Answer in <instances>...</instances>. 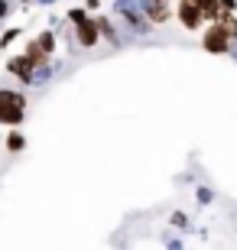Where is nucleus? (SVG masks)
<instances>
[{
	"mask_svg": "<svg viewBox=\"0 0 237 250\" xmlns=\"http://www.w3.org/2000/svg\"><path fill=\"white\" fill-rule=\"evenodd\" d=\"M26 121V94L17 88H0V124L20 127Z\"/></svg>",
	"mask_w": 237,
	"mask_h": 250,
	"instance_id": "obj_1",
	"label": "nucleus"
},
{
	"mask_svg": "<svg viewBox=\"0 0 237 250\" xmlns=\"http://www.w3.org/2000/svg\"><path fill=\"white\" fill-rule=\"evenodd\" d=\"M114 13L124 20V26H127L133 36H150V33H153V23H150V17L143 13L140 0H117V3H114Z\"/></svg>",
	"mask_w": 237,
	"mask_h": 250,
	"instance_id": "obj_2",
	"label": "nucleus"
},
{
	"mask_svg": "<svg viewBox=\"0 0 237 250\" xmlns=\"http://www.w3.org/2000/svg\"><path fill=\"white\" fill-rule=\"evenodd\" d=\"M231 46H234L231 33L221 26L218 20H211L208 29H205V36H201V49H205V52H211V56H228Z\"/></svg>",
	"mask_w": 237,
	"mask_h": 250,
	"instance_id": "obj_3",
	"label": "nucleus"
},
{
	"mask_svg": "<svg viewBox=\"0 0 237 250\" xmlns=\"http://www.w3.org/2000/svg\"><path fill=\"white\" fill-rule=\"evenodd\" d=\"M55 46H59V39H55V29L49 26V29H43L39 36H33L29 39V46L23 49L29 59L36 65H43V62H52V52H55Z\"/></svg>",
	"mask_w": 237,
	"mask_h": 250,
	"instance_id": "obj_4",
	"label": "nucleus"
},
{
	"mask_svg": "<svg viewBox=\"0 0 237 250\" xmlns=\"http://www.w3.org/2000/svg\"><path fill=\"white\" fill-rule=\"evenodd\" d=\"M175 17H179V23H182L189 33H198V29L205 26V13L198 10L195 0H179V3H175Z\"/></svg>",
	"mask_w": 237,
	"mask_h": 250,
	"instance_id": "obj_5",
	"label": "nucleus"
},
{
	"mask_svg": "<svg viewBox=\"0 0 237 250\" xmlns=\"http://www.w3.org/2000/svg\"><path fill=\"white\" fill-rule=\"evenodd\" d=\"M75 39H78V46L82 49H94L101 42V29H98V20L94 17H85L75 23Z\"/></svg>",
	"mask_w": 237,
	"mask_h": 250,
	"instance_id": "obj_6",
	"label": "nucleus"
},
{
	"mask_svg": "<svg viewBox=\"0 0 237 250\" xmlns=\"http://www.w3.org/2000/svg\"><path fill=\"white\" fill-rule=\"evenodd\" d=\"M33 68H36V62L26 56V52H20V56H13V59H7V72L17 78V82H23L29 88V82H33Z\"/></svg>",
	"mask_w": 237,
	"mask_h": 250,
	"instance_id": "obj_7",
	"label": "nucleus"
},
{
	"mask_svg": "<svg viewBox=\"0 0 237 250\" xmlns=\"http://www.w3.org/2000/svg\"><path fill=\"white\" fill-rule=\"evenodd\" d=\"M140 7H143V13L150 17V23H169V17H172V10H169V0H140Z\"/></svg>",
	"mask_w": 237,
	"mask_h": 250,
	"instance_id": "obj_8",
	"label": "nucleus"
},
{
	"mask_svg": "<svg viewBox=\"0 0 237 250\" xmlns=\"http://www.w3.org/2000/svg\"><path fill=\"white\" fill-rule=\"evenodd\" d=\"M98 20V29H101V36L108 39L110 46H120V36H117V29H114V23H110L108 17H94Z\"/></svg>",
	"mask_w": 237,
	"mask_h": 250,
	"instance_id": "obj_9",
	"label": "nucleus"
},
{
	"mask_svg": "<svg viewBox=\"0 0 237 250\" xmlns=\"http://www.w3.org/2000/svg\"><path fill=\"white\" fill-rule=\"evenodd\" d=\"M195 3H198V10L205 13V23H211V20H218V17H221L218 0H195Z\"/></svg>",
	"mask_w": 237,
	"mask_h": 250,
	"instance_id": "obj_10",
	"label": "nucleus"
},
{
	"mask_svg": "<svg viewBox=\"0 0 237 250\" xmlns=\"http://www.w3.org/2000/svg\"><path fill=\"white\" fill-rule=\"evenodd\" d=\"M23 146H26V137H23L20 130H10L7 133V153H20Z\"/></svg>",
	"mask_w": 237,
	"mask_h": 250,
	"instance_id": "obj_11",
	"label": "nucleus"
},
{
	"mask_svg": "<svg viewBox=\"0 0 237 250\" xmlns=\"http://www.w3.org/2000/svg\"><path fill=\"white\" fill-rule=\"evenodd\" d=\"M20 33H23V29H7V33H3V36H0V49H7V46H13V42H17L20 39Z\"/></svg>",
	"mask_w": 237,
	"mask_h": 250,
	"instance_id": "obj_12",
	"label": "nucleus"
},
{
	"mask_svg": "<svg viewBox=\"0 0 237 250\" xmlns=\"http://www.w3.org/2000/svg\"><path fill=\"white\" fill-rule=\"evenodd\" d=\"M85 17H88V10H85V7H72L68 13H65V20H68V23H78V20H85Z\"/></svg>",
	"mask_w": 237,
	"mask_h": 250,
	"instance_id": "obj_13",
	"label": "nucleus"
},
{
	"mask_svg": "<svg viewBox=\"0 0 237 250\" xmlns=\"http://www.w3.org/2000/svg\"><path fill=\"white\" fill-rule=\"evenodd\" d=\"M169 224H172V228H189V214H182V211H172V218H169Z\"/></svg>",
	"mask_w": 237,
	"mask_h": 250,
	"instance_id": "obj_14",
	"label": "nucleus"
},
{
	"mask_svg": "<svg viewBox=\"0 0 237 250\" xmlns=\"http://www.w3.org/2000/svg\"><path fill=\"white\" fill-rule=\"evenodd\" d=\"M211 202H215V195H211V188H205V186H201V188H198V205L205 208V205H211Z\"/></svg>",
	"mask_w": 237,
	"mask_h": 250,
	"instance_id": "obj_15",
	"label": "nucleus"
},
{
	"mask_svg": "<svg viewBox=\"0 0 237 250\" xmlns=\"http://www.w3.org/2000/svg\"><path fill=\"white\" fill-rule=\"evenodd\" d=\"M221 13H237V0H218Z\"/></svg>",
	"mask_w": 237,
	"mask_h": 250,
	"instance_id": "obj_16",
	"label": "nucleus"
},
{
	"mask_svg": "<svg viewBox=\"0 0 237 250\" xmlns=\"http://www.w3.org/2000/svg\"><path fill=\"white\" fill-rule=\"evenodd\" d=\"M10 17V3L7 0H0V20H7Z\"/></svg>",
	"mask_w": 237,
	"mask_h": 250,
	"instance_id": "obj_17",
	"label": "nucleus"
},
{
	"mask_svg": "<svg viewBox=\"0 0 237 250\" xmlns=\"http://www.w3.org/2000/svg\"><path fill=\"white\" fill-rule=\"evenodd\" d=\"M101 7V0H88V3H85V10H98Z\"/></svg>",
	"mask_w": 237,
	"mask_h": 250,
	"instance_id": "obj_18",
	"label": "nucleus"
},
{
	"mask_svg": "<svg viewBox=\"0 0 237 250\" xmlns=\"http://www.w3.org/2000/svg\"><path fill=\"white\" fill-rule=\"evenodd\" d=\"M36 3H43V7H52L55 0H36Z\"/></svg>",
	"mask_w": 237,
	"mask_h": 250,
	"instance_id": "obj_19",
	"label": "nucleus"
},
{
	"mask_svg": "<svg viewBox=\"0 0 237 250\" xmlns=\"http://www.w3.org/2000/svg\"><path fill=\"white\" fill-rule=\"evenodd\" d=\"M231 56H234V59H237V39H234V46H231Z\"/></svg>",
	"mask_w": 237,
	"mask_h": 250,
	"instance_id": "obj_20",
	"label": "nucleus"
},
{
	"mask_svg": "<svg viewBox=\"0 0 237 250\" xmlns=\"http://www.w3.org/2000/svg\"><path fill=\"white\" fill-rule=\"evenodd\" d=\"M20 3H23V7H26V3H36V0H20Z\"/></svg>",
	"mask_w": 237,
	"mask_h": 250,
	"instance_id": "obj_21",
	"label": "nucleus"
}]
</instances>
